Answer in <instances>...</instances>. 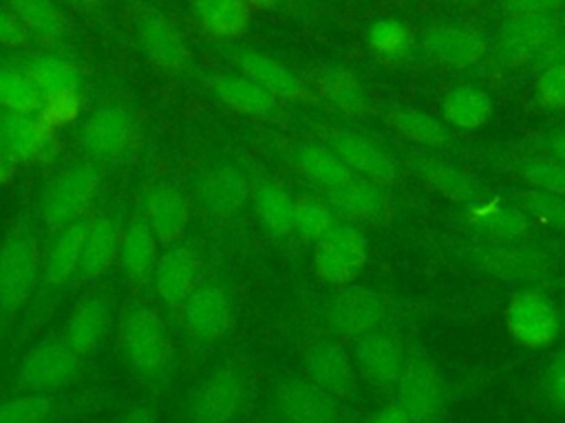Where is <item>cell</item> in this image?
Wrapping results in <instances>:
<instances>
[{"instance_id":"cell-6","label":"cell","mask_w":565,"mask_h":423,"mask_svg":"<svg viewBox=\"0 0 565 423\" xmlns=\"http://www.w3.org/2000/svg\"><path fill=\"white\" fill-rule=\"evenodd\" d=\"M369 264L366 234L344 220L313 242V271L329 286H349L364 273Z\"/></svg>"},{"instance_id":"cell-44","label":"cell","mask_w":565,"mask_h":423,"mask_svg":"<svg viewBox=\"0 0 565 423\" xmlns=\"http://www.w3.org/2000/svg\"><path fill=\"white\" fill-rule=\"evenodd\" d=\"M55 399L44 392H22L0 401V423H49Z\"/></svg>"},{"instance_id":"cell-24","label":"cell","mask_w":565,"mask_h":423,"mask_svg":"<svg viewBox=\"0 0 565 423\" xmlns=\"http://www.w3.org/2000/svg\"><path fill=\"white\" fill-rule=\"evenodd\" d=\"M422 46L435 62L455 68L475 66L488 53V44L477 29L450 22L428 24L422 31Z\"/></svg>"},{"instance_id":"cell-13","label":"cell","mask_w":565,"mask_h":423,"mask_svg":"<svg viewBox=\"0 0 565 423\" xmlns=\"http://www.w3.org/2000/svg\"><path fill=\"white\" fill-rule=\"evenodd\" d=\"M84 359L66 344L64 337L42 339L33 344L20 364V379L35 392L53 394L77 383Z\"/></svg>"},{"instance_id":"cell-16","label":"cell","mask_w":565,"mask_h":423,"mask_svg":"<svg viewBox=\"0 0 565 423\" xmlns=\"http://www.w3.org/2000/svg\"><path fill=\"white\" fill-rule=\"evenodd\" d=\"M271 410L278 423H342V403L316 388L305 377H285L271 394Z\"/></svg>"},{"instance_id":"cell-43","label":"cell","mask_w":565,"mask_h":423,"mask_svg":"<svg viewBox=\"0 0 565 423\" xmlns=\"http://www.w3.org/2000/svg\"><path fill=\"white\" fill-rule=\"evenodd\" d=\"M514 205L532 220V225L565 234V196L527 187L514 196Z\"/></svg>"},{"instance_id":"cell-5","label":"cell","mask_w":565,"mask_h":423,"mask_svg":"<svg viewBox=\"0 0 565 423\" xmlns=\"http://www.w3.org/2000/svg\"><path fill=\"white\" fill-rule=\"evenodd\" d=\"M466 260L477 271L510 282H530L543 280L554 269V260L539 247H532L530 240H483L477 238L468 247Z\"/></svg>"},{"instance_id":"cell-47","label":"cell","mask_w":565,"mask_h":423,"mask_svg":"<svg viewBox=\"0 0 565 423\" xmlns=\"http://www.w3.org/2000/svg\"><path fill=\"white\" fill-rule=\"evenodd\" d=\"M534 101L543 110H565V62L541 68L534 82Z\"/></svg>"},{"instance_id":"cell-41","label":"cell","mask_w":565,"mask_h":423,"mask_svg":"<svg viewBox=\"0 0 565 423\" xmlns=\"http://www.w3.org/2000/svg\"><path fill=\"white\" fill-rule=\"evenodd\" d=\"M42 97L22 66L0 62V110L40 112Z\"/></svg>"},{"instance_id":"cell-46","label":"cell","mask_w":565,"mask_h":423,"mask_svg":"<svg viewBox=\"0 0 565 423\" xmlns=\"http://www.w3.org/2000/svg\"><path fill=\"white\" fill-rule=\"evenodd\" d=\"M411 44V31L404 22L395 18L377 20L369 29V46L377 57L384 59H397L408 51Z\"/></svg>"},{"instance_id":"cell-2","label":"cell","mask_w":565,"mask_h":423,"mask_svg":"<svg viewBox=\"0 0 565 423\" xmlns=\"http://www.w3.org/2000/svg\"><path fill=\"white\" fill-rule=\"evenodd\" d=\"M102 187V170L93 161H75L55 170L40 189V218L46 229L57 231L88 218Z\"/></svg>"},{"instance_id":"cell-19","label":"cell","mask_w":565,"mask_h":423,"mask_svg":"<svg viewBox=\"0 0 565 423\" xmlns=\"http://www.w3.org/2000/svg\"><path fill=\"white\" fill-rule=\"evenodd\" d=\"M179 311L188 333L201 341L225 339L234 326V304L221 284L201 282Z\"/></svg>"},{"instance_id":"cell-17","label":"cell","mask_w":565,"mask_h":423,"mask_svg":"<svg viewBox=\"0 0 565 423\" xmlns=\"http://www.w3.org/2000/svg\"><path fill=\"white\" fill-rule=\"evenodd\" d=\"M322 194L338 220L351 223L360 229L369 225H384L395 214V203L388 194V187H382L355 174L342 185Z\"/></svg>"},{"instance_id":"cell-12","label":"cell","mask_w":565,"mask_h":423,"mask_svg":"<svg viewBox=\"0 0 565 423\" xmlns=\"http://www.w3.org/2000/svg\"><path fill=\"white\" fill-rule=\"evenodd\" d=\"M351 357L364 386H369L373 392L393 397L408 357V348L395 333L380 328L355 339L351 344Z\"/></svg>"},{"instance_id":"cell-56","label":"cell","mask_w":565,"mask_h":423,"mask_svg":"<svg viewBox=\"0 0 565 423\" xmlns=\"http://www.w3.org/2000/svg\"><path fill=\"white\" fill-rule=\"evenodd\" d=\"M60 2H64L66 7L82 11V13H95L104 0H60Z\"/></svg>"},{"instance_id":"cell-48","label":"cell","mask_w":565,"mask_h":423,"mask_svg":"<svg viewBox=\"0 0 565 423\" xmlns=\"http://www.w3.org/2000/svg\"><path fill=\"white\" fill-rule=\"evenodd\" d=\"M539 392L554 412L565 414V346L545 361L539 379Z\"/></svg>"},{"instance_id":"cell-53","label":"cell","mask_w":565,"mask_h":423,"mask_svg":"<svg viewBox=\"0 0 565 423\" xmlns=\"http://www.w3.org/2000/svg\"><path fill=\"white\" fill-rule=\"evenodd\" d=\"M558 62H565V29L550 42V46L541 53V57L536 59L534 66L543 68V66L558 64Z\"/></svg>"},{"instance_id":"cell-22","label":"cell","mask_w":565,"mask_h":423,"mask_svg":"<svg viewBox=\"0 0 565 423\" xmlns=\"http://www.w3.org/2000/svg\"><path fill=\"white\" fill-rule=\"evenodd\" d=\"M141 218L152 229L159 245L166 247L172 242H181L190 225V200L174 183H152L143 192Z\"/></svg>"},{"instance_id":"cell-45","label":"cell","mask_w":565,"mask_h":423,"mask_svg":"<svg viewBox=\"0 0 565 423\" xmlns=\"http://www.w3.org/2000/svg\"><path fill=\"white\" fill-rule=\"evenodd\" d=\"M519 178L530 189L565 196V161L554 156H534L519 167Z\"/></svg>"},{"instance_id":"cell-25","label":"cell","mask_w":565,"mask_h":423,"mask_svg":"<svg viewBox=\"0 0 565 423\" xmlns=\"http://www.w3.org/2000/svg\"><path fill=\"white\" fill-rule=\"evenodd\" d=\"M238 73L254 79L267 93H271L278 101L285 104H313L318 95L309 88L289 66L278 62L276 57L260 51H243L236 57Z\"/></svg>"},{"instance_id":"cell-42","label":"cell","mask_w":565,"mask_h":423,"mask_svg":"<svg viewBox=\"0 0 565 423\" xmlns=\"http://www.w3.org/2000/svg\"><path fill=\"white\" fill-rule=\"evenodd\" d=\"M335 220L338 218L324 198L311 194L294 196V231L300 238L316 242L335 225Z\"/></svg>"},{"instance_id":"cell-52","label":"cell","mask_w":565,"mask_h":423,"mask_svg":"<svg viewBox=\"0 0 565 423\" xmlns=\"http://www.w3.org/2000/svg\"><path fill=\"white\" fill-rule=\"evenodd\" d=\"M115 423H157L154 410L146 401H130L121 408Z\"/></svg>"},{"instance_id":"cell-7","label":"cell","mask_w":565,"mask_h":423,"mask_svg":"<svg viewBox=\"0 0 565 423\" xmlns=\"http://www.w3.org/2000/svg\"><path fill=\"white\" fill-rule=\"evenodd\" d=\"M508 337L525 350L552 348L563 328L556 304L539 289H521L510 295L503 308Z\"/></svg>"},{"instance_id":"cell-1","label":"cell","mask_w":565,"mask_h":423,"mask_svg":"<svg viewBox=\"0 0 565 423\" xmlns=\"http://www.w3.org/2000/svg\"><path fill=\"white\" fill-rule=\"evenodd\" d=\"M119 344L128 366L146 381L163 383L174 368V344L166 322L148 306H130L119 324Z\"/></svg>"},{"instance_id":"cell-49","label":"cell","mask_w":565,"mask_h":423,"mask_svg":"<svg viewBox=\"0 0 565 423\" xmlns=\"http://www.w3.org/2000/svg\"><path fill=\"white\" fill-rule=\"evenodd\" d=\"M565 11V0H501L503 18H536Z\"/></svg>"},{"instance_id":"cell-4","label":"cell","mask_w":565,"mask_h":423,"mask_svg":"<svg viewBox=\"0 0 565 423\" xmlns=\"http://www.w3.org/2000/svg\"><path fill=\"white\" fill-rule=\"evenodd\" d=\"M137 139L132 110L121 101L99 104L79 126L77 141L88 161L110 165L121 161Z\"/></svg>"},{"instance_id":"cell-37","label":"cell","mask_w":565,"mask_h":423,"mask_svg":"<svg viewBox=\"0 0 565 423\" xmlns=\"http://www.w3.org/2000/svg\"><path fill=\"white\" fill-rule=\"evenodd\" d=\"M417 174L426 183L428 189L437 192L450 203L470 205L479 198H483L479 185L472 176H468L461 167L446 159L437 156H419L417 161Z\"/></svg>"},{"instance_id":"cell-18","label":"cell","mask_w":565,"mask_h":423,"mask_svg":"<svg viewBox=\"0 0 565 423\" xmlns=\"http://www.w3.org/2000/svg\"><path fill=\"white\" fill-rule=\"evenodd\" d=\"M203 262L199 251L188 242H172L159 251L152 273V289L170 308H181L190 293L201 284Z\"/></svg>"},{"instance_id":"cell-34","label":"cell","mask_w":565,"mask_h":423,"mask_svg":"<svg viewBox=\"0 0 565 423\" xmlns=\"http://www.w3.org/2000/svg\"><path fill=\"white\" fill-rule=\"evenodd\" d=\"M22 68L38 88L42 104L64 97H82V75L77 66L60 55H35L26 59Z\"/></svg>"},{"instance_id":"cell-29","label":"cell","mask_w":565,"mask_h":423,"mask_svg":"<svg viewBox=\"0 0 565 423\" xmlns=\"http://www.w3.org/2000/svg\"><path fill=\"white\" fill-rule=\"evenodd\" d=\"M282 156L305 181L320 187L322 192L342 185L353 174L344 167V163L324 145L311 141H285Z\"/></svg>"},{"instance_id":"cell-35","label":"cell","mask_w":565,"mask_h":423,"mask_svg":"<svg viewBox=\"0 0 565 423\" xmlns=\"http://www.w3.org/2000/svg\"><path fill=\"white\" fill-rule=\"evenodd\" d=\"M252 207L260 227L271 238H287L294 234V196L276 181H252Z\"/></svg>"},{"instance_id":"cell-57","label":"cell","mask_w":565,"mask_h":423,"mask_svg":"<svg viewBox=\"0 0 565 423\" xmlns=\"http://www.w3.org/2000/svg\"><path fill=\"white\" fill-rule=\"evenodd\" d=\"M249 9H269L274 4H278V0H243Z\"/></svg>"},{"instance_id":"cell-31","label":"cell","mask_w":565,"mask_h":423,"mask_svg":"<svg viewBox=\"0 0 565 423\" xmlns=\"http://www.w3.org/2000/svg\"><path fill=\"white\" fill-rule=\"evenodd\" d=\"M121 225L113 214H95L86 220L77 275L84 282L97 280L117 260Z\"/></svg>"},{"instance_id":"cell-38","label":"cell","mask_w":565,"mask_h":423,"mask_svg":"<svg viewBox=\"0 0 565 423\" xmlns=\"http://www.w3.org/2000/svg\"><path fill=\"white\" fill-rule=\"evenodd\" d=\"M384 121L399 137H404L406 141H411L419 148L446 150L452 145L450 128L441 119H437L424 110L391 108L388 112H384Z\"/></svg>"},{"instance_id":"cell-15","label":"cell","mask_w":565,"mask_h":423,"mask_svg":"<svg viewBox=\"0 0 565 423\" xmlns=\"http://www.w3.org/2000/svg\"><path fill=\"white\" fill-rule=\"evenodd\" d=\"M322 143L344 163V167L362 176L366 181H373L382 187H391L399 178L397 161L391 152H386L380 143L371 141L369 137L342 130V128H327L322 130Z\"/></svg>"},{"instance_id":"cell-23","label":"cell","mask_w":565,"mask_h":423,"mask_svg":"<svg viewBox=\"0 0 565 423\" xmlns=\"http://www.w3.org/2000/svg\"><path fill=\"white\" fill-rule=\"evenodd\" d=\"M252 196V181L249 176L232 165L218 163L207 167L196 181V198L199 205L212 218H230L243 209V205Z\"/></svg>"},{"instance_id":"cell-36","label":"cell","mask_w":565,"mask_h":423,"mask_svg":"<svg viewBox=\"0 0 565 423\" xmlns=\"http://www.w3.org/2000/svg\"><path fill=\"white\" fill-rule=\"evenodd\" d=\"M494 115L492 97L477 86H457L441 99V121L448 128L472 132L483 128Z\"/></svg>"},{"instance_id":"cell-30","label":"cell","mask_w":565,"mask_h":423,"mask_svg":"<svg viewBox=\"0 0 565 423\" xmlns=\"http://www.w3.org/2000/svg\"><path fill=\"white\" fill-rule=\"evenodd\" d=\"M86 220L88 218L71 223V225L53 231L49 247L42 251V278L40 280L46 289H62L77 275Z\"/></svg>"},{"instance_id":"cell-8","label":"cell","mask_w":565,"mask_h":423,"mask_svg":"<svg viewBox=\"0 0 565 423\" xmlns=\"http://www.w3.org/2000/svg\"><path fill=\"white\" fill-rule=\"evenodd\" d=\"M386 317V297L362 284L340 286L324 306V326L329 335L344 344H353L355 339L384 328Z\"/></svg>"},{"instance_id":"cell-40","label":"cell","mask_w":565,"mask_h":423,"mask_svg":"<svg viewBox=\"0 0 565 423\" xmlns=\"http://www.w3.org/2000/svg\"><path fill=\"white\" fill-rule=\"evenodd\" d=\"M7 9L40 42L55 44L66 35L68 22L57 0H7Z\"/></svg>"},{"instance_id":"cell-54","label":"cell","mask_w":565,"mask_h":423,"mask_svg":"<svg viewBox=\"0 0 565 423\" xmlns=\"http://www.w3.org/2000/svg\"><path fill=\"white\" fill-rule=\"evenodd\" d=\"M543 148L547 156H554L558 161H565V123L550 130L543 139Z\"/></svg>"},{"instance_id":"cell-51","label":"cell","mask_w":565,"mask_h":423,"mask_svg":"<svg viewBox=\"0 0 565 423\" xmlns=\"http://www.w3.org/2000/svg\"><path fill=\"white\" fill-rule=\"evenodd\" d=\"M362 423H413L411 414L391 397L386 403L375 408Z\"/></svg>"},{"instance_id":"cell-11","label":"cell","mask_w":565,"mask_h":423,"mask_svg":"<svg viewBox=\"0 0 565 423\" xmlns=\"http://www.w3.org/2000/svg\"><path fill=\"white\" fill-rule=\"evenodd\" d=\"M565 29V11L556 15L508 18L497 31L494 62L501 68L536 64L550 42Z\"/></svg>"},{"instance_id":"cell-27","label":"cell","mask_w":565,"mask_h":423,"mask_svg":"<svg viewBox=\"0 0 565 423\" xmlns=\"http://www.w3.org/2000/svg\"><path fill=\"white\" fill-rule=\"evenodd\" d=\"M159 247L161 245L157 236L141 216L132 218L130 223H126V227H121L115 262L132 286L146 289L152 284V273L161 251Z\"/></svg>"},{"instance_id":"cell-58","label":"cell","mask_w":565,"mask_h":423,"mask_svg":"<svg viewBox=\"0 0 565 423\" xmlns=\"http://www.w3.org/2000/svg\"><path fill=\"white\" fill-rule=\"evenodd\" d=\"M455 2H461V4H477L479 0H455Z\"/></svg>"},{"instance_id":"cell-10","label":"cell","mask_w":565,"mask_h":423,"mask_svg":"<svg viewBox=\"0 0 565 423\" xmlns=\"http://www.w3.org/2000/svg\"><path fill=\"white\" fill-rule=\"evenodd\" d=\"M247 394V370L238 361H225L199 383L188 416L192 423H232L245 408Z\"/></svg>"},{"instance_id":"cell-28","label":"cell","mask_w":565,"mask_h":423,"mask_svg":"<svg viewBox=\"0 0 565 423\" xmlns=\"http://www.w3.org/2000/svg\"><path fill=\"white\" fill-rule=\"evenodd\" d=\"M110 319H113V308L108 297L86 295L73 306L62 337L86 361L99 350L102 341L106 339Z\"/></svg>"},{"instance_id":"cell-55","label":"cell","mask_w":565,"mask_h":423,"mask_svg":"<svg viewBox=\"0 0 565 423\" xmlns=\"http://www.w3.org/2000/svg\"><path fill=\"white\" fill-rule=\"evenodd\" d=\"M15 167H18L15 159H13V156L7 152V148L0 143V187L7 185V183L13 178Z\"/></svg>"},{"instance_id":"cell-39","label":"cell","mask_w":565,"mask_h":423,"mask_svg":"<svg viewBox=\"0 0 565 423\" xmlns=\"http://www.w3.org/2000/svg\"><path fill=\"white\" fill-rule=\"evenodd\" d=\"M201 29L216 40H236L249 24L252 9L243 0H192Z\"/></svg>"},{"instance_id":"cell-14","label":"cell","mask_w":565,"mask_h":423,"mask_svg":"<svg viewBox=\"0 0 565 423\" xmlns=\"http://www.w3.org/2000/svg\"><path fill=\"white\" fill-rule=\"evenodd\" d=\"M393 399L413 423H433L444 410V379L437 364L424 352H408Z\"/></svg>"},{"instance_id":"cell-3","label":"cell","mask_w":565,"mask_h":423,"mask_svg":"<svg viewBox=\"0 0 565 423\" xmlns=\"http://www.w3.org/2000/svg\"><path fill=\"white\" fill-rule=\"evenodd\" d=\"M42 278V249L29 229H13L0 242V317H13Z\"/></svg>"},{"instance_id":"cell-9","label":"cell","mask_w":565,"mask_h":423,"mask_svg":"<svg viewBox=\"0 0 565 423\" xmlns=\"http://www.w3.org/2000/svg\"><path fill=\"white\" fill-rule=\"evenodd\" d=\"M300 366L305 379H309L316 388H320L342 405L358 399L362 381L353 364L351 350L344 341L331 335L316 337L302 350Z\"/></svg>"},{"instance_id":"cell-32","label":"cell","mask_w":565,"mask_h":423,"mask_svg":"<svg viewBox=\"0 0 565 423\" xmlns=\"http://www.w3.org/2000/svg\"><path fill=\"white\" fill-rule=\"evenodd\" d=\"M313 93L318 95V99L331 104V108L349 117H360L371 110L362 82L347 66H320L313 73Z\"/></svg>"},{"instance_id":"cell-50","label":"cell","mask_w":565,"mask_h":423,"mask_svg":"<svg viewBox=\"0 0 565 423\" xmlns=\"http://www.w3.org/2000/svg\"><path fill=\"white\" fill-rule=\"evenodd\" d=\"M29 40L31 35L24 24L9 9H0V46L20 48L26 46Z\"/></svg>"},{"instance_id":"cell-20","label":"cell","mask_w":565,"mask_h":423,"mask_svg":"<svg viewBox=\"0 0 565 423\" xmlns=\"http://www.w3.org/2000/svg\"><path fill=\"white\" fill-rule=\"evenodd\" d=\"M0 143L15 163H42L57 150V130L40 112L0 110Z\"/></svg>"},{"instance_id":"cell-33","label":"cell","mask_w":565,"mask_h":423,"mask_svg":"<svg viewBox=\"0 0 565 423\" xmlns=\"http://www.w3.org/2000/svg\"><path fill=\"white\" fill-rule=\"evenodd\" d=\"M210 88L216 95V99L225 104L230 110L256 119L276 115L280 104L271 93H267L263 86H258L243 73H218L210 79Z\"/></svg>"},{"instance_id":"cell-26","label":"cell","mask_w":565,"mask_h":423,"mask_svg":"<svg viewBox=\"0 0 565 423\" xmlns=\"http://www.w3.org/2000/svg\"><path fill=\"white\" fill-rule=\"evenodd\" d=\"M466 223L483 240H530L532 220L514 205L499 198H479L466 205Z\"/></svg>"},{"instance_id":"cell-21","label":"cell","mask_w":565,"mask_h":423,"mask_svg":"<svg viewBox=\"0 0 565 423\" xmlns=\"http://www.w3.org/2000/svg\"><path fill=\"white\" fill-rule=\"evenodd\" d=\"M135 37L143 57L161 73L179 75L188 68L190 53L179 29L161 13L148 11L137 18Z\"/></svg>"}]
</instances>
